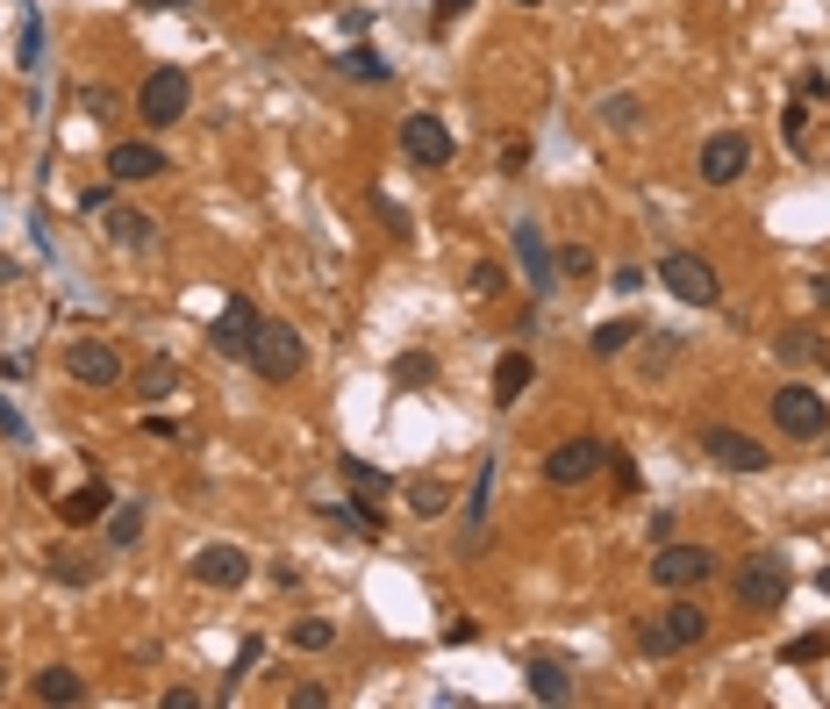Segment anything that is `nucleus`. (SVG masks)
Segmentation results:
<instances>
[{
	"label": "nucleus",
	"instance_id": "nucleus-19",
	"mask_svg": "<svg viewBox=\"0 0 830 709\" xmlns=\"http://www.w3.org/2000/svg\"><path fill=\"white\" fill-rule=\"evenodd\" d=\"M101 230H108V244L115 251H150V237H158V222L144 216V208H108V216H101Z\"/></svg>",
	"mask_w": 830,
	"mask_h": 709
},
{
	"label": "nucleus",
	"instance_id": "nucleus-39",
	"mask_svg": "<svg viewBox=\"0 0 830 709\" xmlns=\"http://www.w3.org/2000/svg\"><path fill=\"white\" fill-rule=\"evenodd\" d=\"M609 286H616V294H638V286H644V265H623V273H616Z\"/></svg>",
	"mask_w": 830,
	"mask_h": 709
},
{
	"label": "nucleus",
	"instance_id": "nucleus-23",
	"mask_svg": "<svg viewBox=\"0 0 830 709\" xmlns=\"http://www.w3.org/2000/svg\"><path fill=\"white\" fill-rule=\"evenodd\" d=\"M638 337H644V330L616 315V323H601L595 337H587V352H595V358H623V352H630V344H638Z\"/></svg>",
	"mask_w": 830,
	"mask_h": 709
},
{
	"label": "nucleus",
	"instance_id": "nucleus-5",
	"mask_svg": "<svg viewBox=\"0 0 830 709\" xmlns=\"http://www.w3.org/2000/svg\"><path fill=\"white\" fill-rule=\"evenodd\" d=\"M652 581L666 587V595H694V587L716 581V552H708V545H673V538H666V545L652 552Z\"/></svg>",
	"mask_w": 830,
	"mask_h": 709
},
{
	"label": "nucleus",
	"instance_id": "nucleus-28",
	"mask_svg": "<svg viewBox=\"0 0 830 709\" xmlns=\"http://www.w3.org/2000/svg\"><path fill=\"white\" fill-rule=\"evenodd\" d=\"M137 538H144V509H137V502L115 509V517H108V545H115V552H129Z\"/></svg>",
	"mask_w": 830,
	"mask_h": 709
},
{
	"label": "nucleus",
	"instance_id": "nucleus-25",
	"mask_svg": "<svg viewBox=\"0 0 830 709\" xmlns=\"http://www.w3.org/2000/svg\"><path fill=\"white\" fill-rule=\"evenodd\" d=\"M286 645H294V653H329V645H337V624H329V616H301V624L286 630Z\"/></svg>",
	"mask_w": 830,
	"mask_h": 709
},
{
	"label": "nucleus",
	"instance_id": "nucleus-31",
	"mask_svg": "<svg viewBox=\"0 0 830 709\" xmlns=\"http://www.w3.org/2000/svg\"><path fill=\"white\" fill-rule=\"evenodd\" d=\"M344 480H351V494H366V502H372V494H387V473H380V466L344 459Z\"/></svg>",
	"mask_w": 830,
	"mask_h": 709
},
{
	"label": "nucleus",
	"instance_id": "nucleus-37",
	"mask_svg": "<svg viewBox=\"0 0 830 709\" xmlns=\"http://www.w3.org/2000/svg\"><path fill=\"white\" fill-rule=\"evenodd\" d=\"M480 638V624H473V616H459V624H444V645H473Z\"/></svg>",
	"mask_w": 830,
	"mask_h": 709
},
{
	"label": "nucleus",
	"instance_id": "nucleus-36",
	"mask_svg": "<svg viewBox=\"0 0 830 709\" xmlns=\"http://www.w3.org/2000/svg\"><path fill=\"white\" fill-rule=\"evenodd\" d=\"M823 653H830V630H817V638H795L780 659H788V667H802V659H823Z\"/></svg>",
	"mask_w": 830,
	"mask_h": 709
},
{
	"label": "nucleus",
	"instance_id": "nucleus-14",
	"mask_svg": "<svg viewBox=\"0 0 830 709\" xmlns=\"http://www.w3.org/2000/svg\"><path fill=\"white\" fill-rule=\"evenodd\" d=\"M508 237H516V259H523V280H530V294H551V286H558V251L545 244V222L523 216Z\"/></svg>",
	"mask_w": 830,
	"mask_h": 709
},
{
	"label": "nucleus",
	"instance_id": "nucleus-33",
	"mask_svg": "<svg viewBox=\"0 0 830 709\" xmlns=\"http://www.w3.org/2000/svg\"><path fill=\"white\" fill-rule=\"evenodd\" d=\"M558 280H595V259H587V244H566V251H558Z\"/></svg>",
	"mask_w": 830,
	"mask_h": 709
},
{
	"label": "nucleus",
	"instance_id": "nucleus-7",
	"mask_svg": "<svg viewBox=\"0 0 830 709\" xmlns=\"http://www.w3.org/2000/svg\"><path fill=\"white\" fill-rule=\"evenodd\" d=\"M301 366H308V344H301V330L265 323L259 344H251V373H259V380H294Z\"/></svg>",
	"mask_w": 830,
	"mask_h": 709
},
{
	"label": "nucleus",
	"instance_id": "nucleus-15",
	"mask_svg": "<svg viewBox=\"0 0 830 709\" xmlns=\"http://www.w3.org/2000/svg\"><path fill=\"white\" fill-rule=\"evenodd\" d=\"M401 150H409L416 165H451V129L437 123V115H409V123H401Z\"/></svg>",
	"mask_w": 830,
	"mask_h": 709
},
{
	"label": "nucleus",
	"instance_id": "nucleus-6",
	"mask_svg": "<svg viewBox=\"0 0 830 709\" xmlns=\"http://www.w3.org/2000/svg\"><path fill=\"white\" fill-rule=\"evenodd\" d=\"M609 459H616V451L601 445V437H566V445L545 451V480H551V488H587Z\"/></svg>",
	"mask_w": 830,
	"mask_h": 709
},
{
	"label": "nucleus",
	"instance_id": "nucleus-29",
	"mask_svg": "<svg viewBox=\"0 0 830 709\" xmlns=\"http://www.w3.org/2000/svg\"><path fill=\"white\" fill-rule=\"evenodd\" d=\"M817 330H809V323H795V330H780V358H788V366H802V358H817Z\"/></svg>",
	"mask_w": 830,
	"mask_h": 709
},
{
	"label": "nucleus",
	"instance_id": "nucleus-32",
	"mask_svg": "<svg viewBox=\"0 0 830 709\" xmlns=\"http://www.w3.org/2000/svg\"><path fill=\"white\" fill-rule=\"evenodd\" d=\"M465 286H473L480 301H494V294H502V286H508V273H502V265H494V259H480L473 273H465Z\"/></svg>",
	"mask_w": 830,
	"mask_h": 709
},
{
	"label": "nucleus",
	"instance_id": "nucleus-38",
	"mask_svg": "<svg viewBox=\"0 0 830 709\" xmlns=\"http://www.w3.org/2000/svg\"><path fill=\"white\" fill-rule=\"evenodd\" d=\"M644 531H652V545H666V538H673V509H652V523H644Z\"/></svg>",
	"mask_w": 830,
	"mask_h": 709
},
{
	"label": "nucleus",
	"instance_id": "nucleus-13",
	"mask_svg": "<svg viewBox=\"0 0 830 709\" xmlns=\"http://www.w3.org/2000/svg\"><path fill=\"white\" fill-rule=\"evenodd\" d=\"M259 330H265V315L251 309L244 294H230V301H222V315H216V330H208V337H216V352H222V358H251Z\"/></svg>",
	"mask_w": 830,
	"mask_h": 709
},
{
	"label": "nucleus",
	"instance_id": "nucleus-8",
	"mask_svg": "<svg viewBox=\"0 0 830 709\" xmlns=\"http://www.w3.org/2000/svg\"><path fill=\"white\" fill-rule=\"evenodd\" d=\"M65 373L80 387H123V352L108 337H72L65 344Z\"/></svg>",
	"mask_w": 830,
	"mask_h": 709
},
{
	"label": "nucleus",
	"instance_id": "nucleus-41",
	"mask_svg": "<svg viewBox=\"0 0 830 709\" xmlns=\"http://www.w3.org/2000/svg\"><path fill=\"white\" fill-rule=\"evenodd\" d=\"M0 430H8V437H22V424H14V409H8V402H0Z\"/></svg>",
	"mask_w": 830,
	"mask_h": 709
},
{
	"label": "nucleus",
	"instance_id": "nucleus-24",
	"mask_svg": "<svg viewBox=\"0 0 830 709\" xmlns=\"http://www.w3.org/2000/svg\"><path fill=\"white\" fill-rule=\"evenodd\" d=\"M409 502H416V517H422V523H430V517H444V509H451V480H437V473L409 480Z\"/></svg>",
	"mask_w": 830,
	"mask_h": 709
},
{
	"label": "nucleus",
	"instance_id": "nucleus-35",
	"mask_svg": "<svg viewBox=\"0 0 830 709\" xmlns=\"http://www.w3.org/2000/svg\"><path fill=\"white\" fill-rule=\"evenodd\" d=\"M430 373H437V358H422V352H416V358H395V380H401V387H422Z\"/></svg>",
	"mask_w": 830,
	"mask_h": 709
},
{
	"label": "nucleus",
	"instance_id": "nucleus-22",
	"mask_svg": "<svg viewBox=\"0 0 830 709\" xmlns=\"http://www.w3.org/2000/svg\"><path fill=\"white\" fill-rule=\"evenodd\" d=\"M523 681H530V696H537V702H572V674L558 667V659H545V653L523 667Z\"/></svg>",
	"mask_w": 830,
	"mask_h": 709
},
{
	"label": "nucleus",
	"instance_id": "nucleus-9",
	"mask_svg": "<svg viewBox=\"0 0 830 709\" xmlns=\"http://www.w3.org/2000/svg\"><path fill=\"white\" fill-rule=\"evenodd\" d=\"M737 602H745V609H780V602H788V566H780L774 552H752V560L737 566Z\"/></svg>",
	"mask_w": 830,
	"mask_h": 709
},
{
	"label": "nucleus",
	"instance_id": "nucleus-42",
	"mask_svg": "<svg viewBox=\"0 0 830 709\" xmlns=\"http://www.w3.org/2000/svg\"><path fill=\"white\" fill-rule=\"evenodd\" d=\"M137 8H193V0H137Z\"/></svg>",
	"mask_w": 830,
	"mask_h": 709
},
{
	"label": "nucleus",
	"instance_id": "nucleus-40",
	"mask_svg": "<svg viewBox=\"0 0 830 709\" xmlns=\"http://www.w3.org/2000/svg\"><path fill=\"white\" fill-rule=\"evenodd\" d=\"M459 14H465V0H437V29H451Z\"/></svg>",
	"mask_w": 830,
	"mask_h": 709
},
{
	"label": "nucleus",
	"instance_id": "nucleus-2",
	"mask_svg": "<svg viewBox=\"0 0 830 709\" xmlns=\"http://www.w3.org/2000/svg\"><path fill=\"white\" fill-rule=\"evenodd\" d=\"M193 108V80L179 65H158V72H144V86H137V115L150 129H172L179 115Z\"/></svg>",
	"mask_w": 830,
	"mask_h": 709
},
{
	"label": "nucleus",
	"instance_id": "nucleus-20",
	"mask_svg": "<svg viewBox=\"0 0 830 709\" xmlns=\"http://www.w3.org/2000/svg\"><path fill=\"white\" fill-rule=\"evenodd\" d=\"M530 380H537V358L530 352H502V358H494V402H502V409H516V402L530 395Z\"/></svg>",
	"mask_w": 830,
	"mask_h": 709
},
{
	"label": "nucleus",
	"instance_id": "nucleus-3",
	"mask_svg": "<svg viewBox=\"0 0 830 709\" xmlns=\"http://www.w3.org/2000/svg\"><path fill=\"white\" fill-rule=\"evenodd\" d=\"M659 280H666V294L687 301V309H716L723 301V280H716V265H708L702 251H666V259H659Z\"/></svg>",
	"mask_w": 830,
	"mask_h": 709
},
{
	"label": "nucleus",
	"instance_id": "nucleus-27",
	"mask_svg": "<svg viewBox=\"0 0 830 709\" xmlns=\"http://www.w3.org/2000/svg\"><path fill=\"white\" fill-rule=\"evenodd\" d=\"M601 123H609L616 137H630V129L644 123V101L638 94H609V101H601Z\"/></svg>",
	"mask_w": 830,
	"mask_h": 709
},
{
	"label": "nucleus",
	"instance_id": "nucleus-34",
	"mask_svg": "<svg viewBox=\"0 0 830 709\" xmlns=\"http://www.w3.org/2000/svg\"><path fill=\"white\" fill-rule=\"evenodd\" d=\"M286 709H329V688L323 681H294L286 688Z\"/></svg>",
	"mask_w": 830,
	"mask_h": 709
},
{
	"label": "nucleus",
	"instance_id": "nucleus-4",
	"mask_svg": "<svg viewBox=\"0 0 830 709\" xmlns=\"http://www.w3.org/2000/svg\"><path fill=\"white\" fill-rule=\"evenodd\" d=\"M774 424L788 430V437H802V445H817V437L830 430V395H817L809 380L774 387Z\"/></svg>",
	"mask_w": 830,
	"mask_h": 709
},
{
	"label": "nucleus",
	"instance_id": "nucleus-17",
	"mask_svg": "<svg viewBox=\"0 0 830 709\" xmlns=\"http://www.w3.org/2000/svg\"><path fill=\"white\" fill-rule=\"evenodd\" d=\"M108 509H115L108 480H86L80 494H57V523H65V531H86V523H101Z\"/></svg>",
	"mask_w": 830,
	"mask_h": 709
},
{
	"label": "nucleus",
	"instance_id": "nucleus-45",
	"mask_svg": "<svg viewBox=\"0 0 830 709\" xmlns=\"http://www.w3.org/2000/svg\"><path fill=\"white\" fill-rule=\"evenodd\" d=\"M523 8H537V0H523Z\"/></svg>",
	"mask_w": 830,
	"mask_h": 709
},
{
	"label": "nucleus",
	"instance_id": "nucleus-21",
	"mask_svg": "<svg viewBox=\"0 0 830 709\" xmlns=\"http://www.w3.org/2000/svg\"><path fill=\"white\" fill-rule=\"evenodd\" d=\"M29 696L36 702H51V709H65V702H86V681L72 667H43L36 681H29Z\"/></svg>",
	"mask_w": 830,
	"mask_h": 709
},
{
	"label": "nucleus",
	"instance_id": "nucleus-10",
	"mask_svg": "<svg viewBox=\"0 0 830 709\" xmlns=\"http://www.w3.org/2000/svg\"><path fill=\"white\" fill-rule=\"evenodd\" d=\"M745 165H752V137L745 129H716V137L702 144V158H694V173H702V187H731Z\"/></svg>",
	"mask_w": 830,
	"mask_h": 709
},
{
	"label": "nucleus",
	"instance_id": "nucleus-26",
	"mask_svg": "<svg viewBox=\"0 0 830 709\" xmlns=\"http://www.w3.org/2000/svg\"><path fill=\"white\" fill-rule=\"evenodd\" d=\"M43 566H51V581H65V587H86V581H94V560H86V552H72V545H57Z\"/></svg>",
	"mask_w": 830,
	"mask_h": 709
},
{
	"label": "nucleus",
	"instance_id": "nucleus-12",
	"mask_svg": "<svg viewBox=\"0 0 830 709\" xmlns=\"http://www.w3.org/2000/svg\"><path fill=\"white\" fill-rule=\"evenodd\" d=\"M187 573H193L201 587H216V595H230V587L251 581V552H244V545H201V552L187 560Z\"/></svg>",
	"mask_w": 830,
	"mask_h": 709
},
{
	"label": "nucleus",
	"instance_id": "nucleus-44",
	"mask_svg": "<svg viewBox=\"0 0 830 709\" xmlns=\"http://www.w3.org/2000/svg\"><path fill=\"white\" fill-rule=\"evenodd\" d=\"M817 587H823V595H830V566H817Z\"/></svg>",
	"mask_w": 830,
	"mask_h": 709
},
{
	"label": "nucleus",
	"instance_id": "nucleus-1",
	"mask_svg": "<svg viewBox=\"0 0 830 709\" xmlns=\"http://www.w3.org/2000/svg\"><path fill=\"white\" fill-rule=\"evenodd\" d=\"M702 638H708V609L687 602V595H673L666 616H644L638 624V653L644 659H673V653H687V645H702Z\"/></svg>",
	"mask_w": 830,
	"mask_h": 709
},
{
	"label": "nucleus",
	"instance_id": "nucleus-11",
	"mask_svg": "<svg viewBox=\"0 0 830 709\" xmlns=\"http://www.w3.org/2000/svg\"><path fill=\"white\" fill-rule=\"evenodd\" d=\"M702 451L716 466H731V473H766V459H774L759 437H745V430H731V424H702Z\"/></svg>",
	"mask_w": 830,
	"mask_h": 709
},
{
	"label": "nucleus",
	"instance_id": "nucleus-16",
	"mask_svg": "<svg viewBox=\"0 0 830 709\" xmlns=\"http://www.w3.org/2000/svg\"><path fill=\"white\" fill-rule=\"evenodd\" d=\"M187 387V373H179V358H165V352H150L137 373H129V395L137 402H165V395H179Z\"/></svg>",
	"mask_w": 830,
	"mask_h": 709
},
{
	"label": "nucleus",
	"instance_id": "nucleus-43",
	"mask_svg": "<svg viewBox=\"0 0 830 709\" xmlns=\"http://www.w3.org/2000/svg\"><path fill=\"white\" fill-rule=\"evenodd\" d=\"M817 301H823V309H830V273H823V280H817Z\"/></svg>",
	"mask_w": 830,
	"mask_h": 709
},
{
	"label": "nucleus",
	"instance_id": "nucleus-18",
	"mask_svg": "<svg viewBox=\"0 0 830 709\" xmlns=\"http://www.w3.org/2000/svg\"><path fill=\"white\" fill-rule=\"evenodd\" d=\"M165 165H172V158H165L158 144H115V150H108V179H123V187H137V179H158Z\"/></svg>",
	"mask_w": 830,
	"mask_h": 709
},
{
	"label": "nucleus",
	"instance_id": "nucleus-30",
	"mask_svg": "<svg viewBox=\"0 0 830 709\" xmlns=\"http://www.w3.org/2000/svg\"><path fill=\"white\" fill-rule=\"evenodd\" d=\"M337 65L351 72V80H366V86H380V80H387V58H372V51H344Z\"/></svg>",
	"mask_w": 830,
	"mask_h": 709
}]
</instances>
